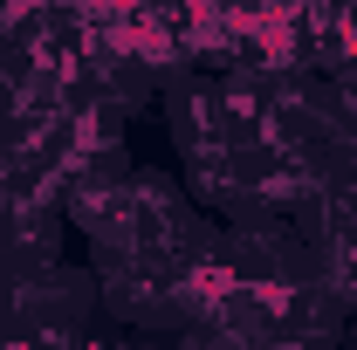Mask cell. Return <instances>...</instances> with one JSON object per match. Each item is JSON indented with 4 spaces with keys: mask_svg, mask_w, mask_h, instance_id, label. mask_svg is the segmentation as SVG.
Segmentation results:
<instances>
[{
    "mask_svg": "<svg viewBox=\"0 0 357 350\" xmlns=\"http://www.w3.org/2000/svg\"><path fill=\"white\" fill-rule=\"evenodd\" d=\"M158 124L172 137L178 165H199L227 151V110H220V76H185V83L158 89Z\"/></svg>",
    "mask_w": 357,
    "mask_h": 350,
    "instance_id": "1",
    "label": "cell"
},
{
    "mask_svg": "<svg viewBox=\"0 0 357 350\" xmlns=\"http://www.w3.org/2000/svg\"><path fill=\"white\" fill-rule=\"evenodd\" d=\"M0 350H14V337H7V330H0Z\"/></svg>",
    "mask_w": 357,
    "mask_h": 350,
    "instance_id": "2",
    "label": "cell"
}]
</instances>
